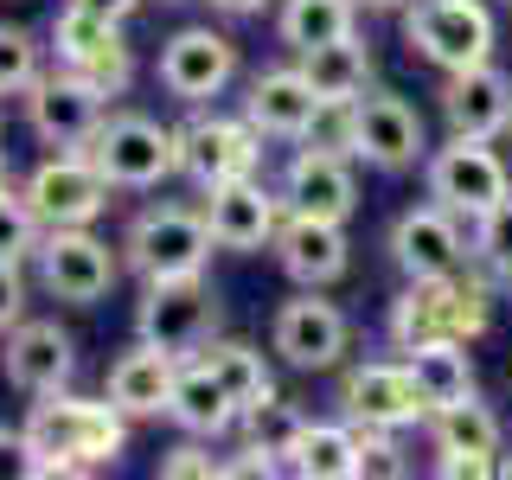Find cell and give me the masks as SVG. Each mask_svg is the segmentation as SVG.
<instances>
[{
	"mask_svg": "<svg viewBox=\"0 0 512 480\" xmlns=\"http://www.w3.org/2000/svg\"><path fill=\"white\" fill-rule=\"evenodd\" d=\"M224 327V301L205 276H167V282H141V308H135V340H148L173 359H199Z\"/></svg>",
	"mask_w": 512,
	"mask_h": 480,
	"instance_id": "obj_4",
	"label": "cell"
},
{
	"mask_svg": "<svg viewBox=\"0 0 512 480\" xmlns=\"http://www.w3.org/2000/svg\"><path fill=\"white\" fill-rule=\"evenodd\" d=\"M346 314L340 301H327L320 288H301V295H288L276 320H269V346H276L282 365H295V372H327V365L346 359Z\"/></svg>",
	"mask_w": 512,
	"mask_h": 480,
	"instance_id": "obj_11",
	"label": "cell"
},
{
	"mask_svg": "<svg viewBox=\"0 0 512 480\" xmlns=\"http://www.w3.org/2000/svg\"><path fill=\"white\" fill-rule=\"evenodd\" d=\"M39 237H45V224L32 212L26 186H0V256L26 263V256H39Z\"/></svg>",
	"mask_w": 512,
	"mask_h": 480,
	"instance_id": "obj_34",
	"label": "cell"
},
{
	"mask_svg": "<svg viewBox=\"0 0 512 480\" xmlns=\"http://www.w3.org/2000/svg\"><path fill=\"white\" fill-rule=\"evenodd\" d=\"M26 442L39 455V480H71V474H103L122 461L128 448V416L109 404V397H77L71 384L64 391H45L39 404L26 410Z\"/></svg>",
	"mask_w": 512,
	"mask_h": 480,
	"instance_id": "obj_1",
	"label": "cell"
},
{
	"mask_svg": "<svg viewBox=\"0 0 512 480\" xmlns=\"http://www.w3.org/2000/svg\"><path fill=\"white\" fill-rule=\"evenodd\" d=\"M218 237L205 212L192 205H148V212L128 218L122 231V263L135 269L141 282H167V276H205Z\"/></svg>",
	"mask_w": 512,
	"mask_h": 480,
	"instance_id": "obj_3",
	"label": "cell"
},
{
	"mask_svg": "<svg viewBox=\"0 0 512 480\" xmlns=\"http://www.w3.org/2000/svg\"><path fill=\"white\" fill-rule=\"evenodd\" d=\"M199 359L212 365V378L231 391L237 410H256V404H269V397H282V391H276V372H269V359H263L250 340H212Z\"/></svg>",
	"mask_w": 512,
	"mask_h": 480,
	"instance_id": "obj_27",
	"label": "cell"
},
{
	"mask_svg": "<svg viewBox=\"0 0 512 480\" xmlns=\"http://www.w3.org/2000/svg\"><path fill=\"white\" fill-rule=\"evenodd\" d=\"M423 154H429L423 116H416L397 90L352 96V160H365V167H378V173H410Z\"/></svg>",
	"mask_w": 512,
	"mask_h": 480,
	"instance_id": "obj_10",
	"label": "cell"
},
{
	"mask_svg": "<svg viewBox=\"0 0 512 480\" xmlns=\"http://www.w3.org/2000/svg\"><path fill=\"white\" fill-rule=\"evenodd\" d=\"M352 20H359V0H282L276 32H282V45L308 52V45H327L340 32H352Z\"/></svg>",
	"mask_w": 512,
	"mask_h": 480,
	"instance_id": "obj_30",
	"label": "cell"
},
{
	"mask_svg": "<svg viewBox=\"0 0 512 480\" xmlns=\"http://www.w3.org/2000/svg\"><path fill=\"white\" fill-rule=\"evenodd\" d=\"M436 474H448V480H480V474H500V455H436Z\"/></svg>",
	"mask_w": 512,
	"mask_h": 480,
	"instance_id": "obj_42",
	"label": "cell"
},
{
	"mask_svg": "<svg viewBox=\"0 0 512 480\" xmlns=\"http://www.w3.org/2000/svg\"><path fill=\"white\" fill-rule=\"evenodd\" d=\"M39 288L52 301H71V308H96V301L116 288L122 276V256L90 231V224H52L39 237Z\"/></svg>",
	"mask_w": 512,
	"mask_h": 480,
	"instance_id": "obj_8",
	"label": "cell"
},
{
	"mask_svg": "<svg viewBox=\"0 0 512 480\" xmlns=\"http://www.w3.org/2000/svg\"><path fill=\"white\" fill-rule=\"evenodd\" d=\"M468 256H474V269H487L500 288H512V192L487 218L468 224Z\"/></svg>",
	"mask_w": 512,
	"mask_h": 480,
	"instance_id": "obj_33",
	"label": "cell"
},
{
	"mask_svg": "<svg viewBox=\"0 0 512 480\" xmlns=\"http://www.w3.org/2000/svg\"><path fill=\"white\" fill-rule=\"evenodd\" d=\"M224 474H244V480H269V474H282V461L244 442V448H237V461H224Z\"/></svg>",
	"mask_w": 512,
	"mask_h": 480,
	"instance_id": "obj_43",
	"label": "cell"
},
{
	"mask_svg": "<svg viewBox=\"0 0 512 480\" xmlns=\"http://www.w3.org/2000/svg\"><path fill=\"white\" fill-rule=\"evenodd\" d=\"M429 442H436V455H500V416L474 391L461 404L429 410Z\"/></svg>",
	"mask_w": 512,
	"mask_h": 480,
	"instance_id": "obj_28",
	"label": "cell"
},
{
	"mask_svg": "<svg viewBox=\"0 0 512 480\" xmlns=\"http://www.w3.org/2000/svg\"><path fill=\"white\" fill-rule=\"evenodd\" d=\"M352 154H327V148H308V141H295V154H288L282 167V205L301 218H333L346 224L352 212H359V180H352L346 167Z\"/></svg>",
	"mask_w": 512,
	"mask_h": 480,
	"instance_id": "obj_18",
	"label": "cell"
},
{
	"mask_svg": "<svg viewBox=\"0 0 512 480\" xmlns=\"http://www.w3.org/2000/svg\"><path fill=\"white\" fill-rule=\"evenodd\" d=\"M0 480H39V455H32L26 429L0 423Z\"/></svg>",
	"mask_w": 512,
	"mask_h": 480,
	"instance_id": "obj_41",
	"label": "cell"
},
{
	"mask_svg": "<svg viewBox=\"0 0 512 480\" xmlns=\"http://www.w3.org/2000/svg\"><path fill=\"white\" fill-rule=\"evenodd\" d=\"M109 192L116 186L103 180V167H96L84 148H58L52 160H39L32 180H26V199H32V212H39L45 231H52V224H96L103 205H109Z\"/></svg>",
	"mask_w": 512,
	"mask_h": 480,
	"instance_id": "obj_14",
	"label": "cell"
},
{
	"mask_svg": "<svg viewBox=\"0 0 512 480\" xmlns=\"http://www.w3.org/2000/svg\"><path fill=\"white\" fill-rule=\"evenodd\" d=\"M160 480H224V461L212 455V442H205V436H186L180 448L160 455Z\"/></svg>",
	"mask_w": 512,
	"mask_h": 480,
	"instance_id": "obj_37",
	"label": "cell"
},
{
	"mask_svg": "<svg viewBox=\"0 0 512 480\" xmlns=\"http://www.w3.org/2000/svg\"><path fill=\"white\" fill-rule=\"evenodd\" d=\"M269 0H212V13H224V20H256Z\"/></svg>",
	"mask_w": 512,
	"mask_h": 480,
	"instance_id": "obj_44",
	"label": "cell"
},
{
	"mask_svg": "<svg viewBox=\"0 0 512 480\" xmlns=\"http://www.w3.org/2000/svg\"><path fill=\"white\" fill-rule=\"evenodd\" d=\"M423 186H429V199L448 205L455 218H487L493 205L512 192V173H506V160L493 154V141H480V135H448L436 154L423 160Z\"/></svg>",
	"mask_w": 512,
	"mask_h": 480,
	"instance_id": "obj_7",
	"label": "cell"
},
{
	"mask_svg": "<svg viewBox=\"0 0 512 480\" xmlns=\"http://www.w3.org/2000/svg\"><path fill=\"white\" fill-rule=\"evenodd\" d=\"M442 122L448 135H480V141H500L512 128V77L500 71V64H468V71H448L442 90Z\"/></svg>",
	"mask_w": 512,
	"mask_h": 480,
	"instance_id": "obj_20",
	"label": "cell"
},
{
	"mask_svg": "<svg viewBox=\"0 0 512 480\" xmlns=\"http://www.w3.org/2000/svg\"><path fill=\"white\" fill-rule=\"evenodd\" d=\"M84 154L103 167V180L116 192H148L180 173V128L122 109V116H103V128L84 141Z\"/></svg>",
	"mask_w": 512,
	"mask_h": 480,
	"instance_id": "obj_5",
	"label": "cell"
},
{
	"mask_svg": "<svg viewBox=\"0 0 512 480\" xmlns=\"http://www.w3.org/2000/svg\"><path fill=\"white\" fill-rule=\"evenodd\" d=\"M340 410L346 423H365V429H410V423H429V397L416 391L410 365L404 359H365L340 378Z\"/></svg>",
	"mask_w": 512,
	"mask_h": 480,
	"instance_id": "obj_17",
	"label": "cell"
},
{
	"mask_svg": "<svg viewBox=\"0 0 512 480\" xmlns=\"http://www.w3.org/2000/svg\"><path fill=\"white\" fill-rule=\"evenodd\" d=\"M276 263H282V276L295 282V288H333V282L346 276V263H352L346 224L288 212L282 231H276Z\"/></svg>",
	"mask_w": 512,
	"mask_h": 480,
	"instance_id": "obj_22",
	"label": "cell"
},
{
	"mask_svg": "<svg viewBox=\"0 0 512 480\" xmlns=\"http://www.w3.org/2000/svg\"><path fill=\"white\" fill-rule=\"evenodd\" d=\"M359 429V480L365 474H404V448H397V429Z\"/></svg>",
	"mask_w": 512,
	"mask_h": 480,
	"instance_id": "obj_38",
	"label": "cell"
},
{
	"mask_svg": "<svg viewBox=\"0 0 512 480\" xmlns=\"http://www.w3.org/2000/svg\"><path fill=\"white\" fill-rule=\"evenodd\" d=\"M0 365H7V384L26 397H45V391H64L77 372V340L58 327V320H20V327L0 340Z\"/></svg>",
	"mask_w": 512,
	"mask_h": 480,
	"instance_id": "obj_21",
	"label": "cell"
},
{
	"mask_svg": "<svg viewBox=\"0 0 512 480\" xmlns=\"http://www.w3.org/2000/svg\"><path fill=\"white\" fill-rule=\"evenodd\" d=\"M493 7L487 0H410L404 7V45L436 71H468V64L493 58Z\"/></svg>",
	"mask_w": 512,
	"mask_h": 480,
	"instance_id": "obj_6",
	"label": "cell"
},
{
	"mask_svg": "<svg viewBox=\"0 0 512 480\" xmlns=\"http://www.w3.org/2000/svg\"><path fill=\"white\" fill-rule=\"evenodd\" d=\"M308 148L352 154V103H320V116H314V128H308Z\"/></svg>",
	"mask_w": 512,
	"mask_h": 480,
	"instance_id": "obj_39",
	"label": "cell"
},
{
	"mask_svg": "<svg viewBox=\"0 0 512 480\" xmlns=\"http://www.w3.org/2000/svg\"><path fill=\"white\" fill-rule=\"evenodd\" d=\"M103 116H109V96L96 84H84L77 71H64V64L39 71L26 90V128L45 148H84L96 128H103Z\"/></svg>",
	"mask_w": 512,
	"mask_h": 480,
	"instance_id": "obj_12",
	"label": "cell"
},
{
	"mask_svg": "<svg viewBox=\"0 0 512 480\" xmlns=\"http://www.w3.org/2000/svg\"><path fill=\"white\" fill-rule=\"evenodd\" d=\"M0 186H13V180H7V154H0Z\"/></svg>",
	"mask_w": 512,
	"mask_h": 480,
	"instance_id": "obj_48",
	"label": "cell"
},
{
	"mask_svg": "<svg viewBox=\"0 0 512 480\" xmlns=\"http://www.w3.org/2000/svg\"><path fill=\"white\" fill-rule=\"evenodd\" d=\"M301 429H308V416H301L295 404H282V397H269V404L244 410V442H250V448H263V455H276L282 468L295 461Z\"/></svg>",
	"mask_w": 512,
	"mask_h": 480,
	"instance_id": "obj_32",
	"label": "cell"
},
{
	"mask_svg": "<svg viewBox=\"0 0 512 480\" xmlns=\"http://www.w3.org/2000/svg\"><path fill=\"white\" fill-rule=\"evenodd\" d=\"M256 167H263V135H256L244 116H212V109H199V116L180 128V173L199 192H212L224 180H244Z\"/></svg>",
	"mask_w": 512,
	"mask_h": 480,
	"instance_id": "obj_13",
	"label": "cell"
},
{
	"mask_svg": "<svg viewBox=\"0 0 512 480\" xmlns=\"http://www.w3.org/2000/svg\"><path fill=\"white\" fill-rule=\"evenodd\" d=\"M288 468L308 474V480H359V429L352 423H308Z\"/></svg>",
	"mask_w": 512,
	"mask_h": 480,
	"instance_id": "obj_29",
	"label": "cell"
},
{
	"mask_svg": "<svg viewBox=\"0 0 512 480\" xmlns=\"http://www.w3.org/2000/svg\"><path fill=\"white\" fill-rule=\"evenodd\" d=\"M288 205L276 186H263L256 173H244V180H224L205 192V224H212L218 250L231 256H256V250H276V231H282Z\"/></svg>",
	"mask_w": 512,
	"mask_h": 480,
	"instance_id": "obj_15",
	"label": "cell"
},
{
	"mask_svg": "<svg viewBox=\"0 0 512 480\" xmlns=\"http://www.w3.org/2000/svg\"><path fill=\"white\" fill-rule=\"evenodd\" d=\"M500 474H506V480H512V455H500Z\"/></svg>",
	"mask_w": 512,
	"mask_h": 480,
	"instance_id": "obj_47",
	"label": "cell"
},
{
	"mask_svg": "<svg viewBox=\"0 0 512 480\" xmlns=\"http://www.w3.org/2000/svg\"><path fill=\"white\" fill-rule=\"evenodd\" d=\"M167 416H173V429H180V436H205V442L231 436V429L244 423V410L231 404V391L212 378V365H205V359H186L180 365V384H173Z\"/></svg>",
	"mask_w": 512,
	"mask_h": 480,
	"instance_id": "obj_24",
	"label": "cell"
},
{
	"mask_svg": "<svg viewBox=\"0 0 512 480\" xmlns=\"http://www.w3.org/2000/svg\"><path fill=\"white\" fill-rule=\"evenodd\" d=\"M32 77H39V39L0 20V96H26Z\"/></svg>",
	"mask_w": 512,
	"mask_h": 480,
	"instance_id": "obj_35",
	"label": "cell"
},
{
	"mask_svg": "<svg viewBox=\"0 0 512 480\" xmlns=\"http://www.w3.org/2000/svg\"><path fill=\"white\" fill-rule=\"evenodd\" d=\"M77 77H84V84H96V90L109 96V103H116V96L135 84V45H128L122 32H116V39H109L90 64H77Z\"/></svg>",
	"mask_w": 512,
	"mask_h": 480,
	"instance_id": "obj_36",
	"label": "cell"
},
{
	"mask_svg": "<svg viewBox=\"0 0 512 480\" xmlns=\"http://www.w3.org/2000/svg\"><path fill=\"white\" fill-rule=\"evenodd\" d=\"M122 32V20H103V13H90V7H77V0H64L58 7V20H52V64H64V71H77V64H90L96 52H103L109 39Z\"/></svg>",
	"mask_w": 512,
	"mask_h": 480,
	"instance_id": "obj_31",
	"label": "cell"
},
{
	"mask_svg": "<svg viewBox=\"0 0 512 480\" xmlns=\"http://www.w3.org/2000/svg\"><path fill=\"white\" fill-rule=\"evenodd\" d=\"M77 7H90V13H103V20H128V13L141 7V0H77Z\"/></svg>",
	"mask_w": 512,
	"mask_h": 480,
	"instance_id": "obj_45",
	"label": "cell"
},
{
	"mask_svg": "<svg viewBox=\"0 0 512 480\" xmlns=\"http://www.w3.org/2000/svg\"><path fill=\"white\" fill-rule=\"evenodd\" d=\"M404 365H410L416 391L429 397V410L474 397V359H468V346H461V340H429V346H410V352H404Z\"/></svg>",
	"mask_w": 512,
	"mask_h": 480,
	"instance_id": "obj_26",
	"label": "cell"
},
{
	"mask_svg": "<svg viewBox=\"0 0 512 480\" xmlns=\"http://www.w3.org/2000/svg\"><path fill=\"white\" fill-rule=\"evenodd\" d=\"M237 77V39L218 26H180L160 45V90L186 109H205Z\"/></svg>",
	"mask_w": 512,
	"mask_h": 480,
	"instance_id": "obj_9",
	"label": "cell"
},
{
	"mask_svg": "<svg viewBox=\"0 0 512 480\" xmlns=\"http://www.w3.org/2000/svg\"><path fill=\"white\" fill-rule=\"evenodd\" d=\"M391 263L404 269V282L416 276H455L461 263H474L468 256V218H455L448 205H410V212H397L391 224Z\"/></svg>",
	"mask_w": 512,
	"mask_h": 480,
	"instance_id": "obj_16",
	"label": "cell"
},
{
	"mask_svg": "<svg viewBox=\"0 0 512 480\" xmlns=\"http://www.w3.org/2000/svg\"><path fill=\"white\" fill-rule=\"evenodd\" d=\"M493 295L500 282L487 269H455V276H416L404 282V295L384 314V333H391L397 352L429 346V340H461L474 346L480 333L493 327Z\"/></svg>",
	"mask_w": 512,
	"mask_h": 480,
	"instance_id": "obj_2",
	"label": "cell"
},
{
	"mask_svg": "<svg viewBox=\"0 0 512 480\" xmlns=\"http://www.w3.org/2000/svg\"><path fill=\"white\" fill-rule=\"evenodd\" d=\"M359 7H365V13H404L410 0H359Z\"/></svg>",
	"mask_w": 512,
	"mask_h": 480,
	"instance_id": "obj_46",
	"label": "cell"
},
{
	"mask_svg": "<svg viewBox=\"0 0 512 480\" xmlns=\"http://www.w3.org/2000/svg\"><path fill=\"white\" fill-rule=\"evenodd\" d=\"M295 58H301L308 84L327 96V103H352V96H365L372 77H378V58H372V45L359 39V26L340 32V39H327V45H308V52H295Z\"/></svg>",
	"mask_w": 512,
	"mask_h": 480,
	"instance_id": "obj_25",
	"label": "cell"
},
{
	"mask_svg": "<svg viewBox=\"0 0 512 480\" xmlns=\"http://www.w3.org/2000/svg\"><path fill=\"white\" fill-rule=\"evenodd\" d=\"M320 103H327V96L308 84L301 64H269V71H256L250 90H244V122L263 141H308Z\"/></svg>",
	"mask_w": 512,
	"mask_h": 480,
	"instance_id": "obj_19",
	"label": "cell"
},
{
	"mask_svg": "<svg viewBox=\"0 0 512 480\" xmlns=\"http://www.w3.org/2000/svg\"><path fill=\"white\" fill-rule=\"evenodd\" d=\"M26 320V269L13 256H0V340Z\"/></svg>",
	"mask_w": 512,
	"mask_h": 480,
	"instance_id": "obj_40",
	"label": "cell"
},
{
	"mask_svg": "<svg viewBox=\"0 0 512 480\" xmlns=\"http://www.w3.org/2000/svg\"><path fill=\"white\" fill-rule=\"evenodd\" d=\"M180 365H186V359H173V352H160V346H148V340H135L116 365H109L103 397L128 416V423H141V416H167L173 384H180Z\"/></svg>",
	"mask_w": 512,
	"mask_h": 480,
	"instance_id": "obj_23",
	"label": "cell"
}]
</instances>
